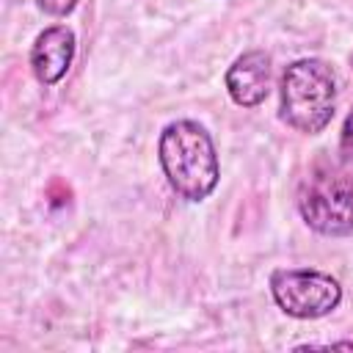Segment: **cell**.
<instances>
[{
  "mask_svg": "<svg viewBox=\"0 0 353 353\" xmlns=\"http://www.w3.org/2000/svg\"><path fill=\"white\" fill-rule=\"evenodd\" d=\"M157 157L168 185L188 201H204L221 176L212 135L190 119L171 121L157 141Z\"/></svg>",
  "mask_w": 353,
  "mask_h": 353,
  "instance_id": "cell-1",
  "label": "cell"
},
{
  "mask_svg": "<svg viewBox=\"0 0 353 353\" xmlns=\"http://www.w3.org/2000/svg\"><path fill=\"white\" fill-rule=\"evenodd\" d=\"M336 108V77L320 58L292 61L281 74V121L303 135L323 132Z\"/></svg>",
  "mask_w": 353,
  "mask_h": 353,
  "instance_id": "cell-2",
  "label": "cell"
},
{
  "mask_svg": "<svg viewBox=\"0 0 353 353\" xmlns=\"http://www.w3.org/2000/svg\"><path fill=\"white\" fill-rule=\"evenodd\" d=\"M298 212L317 234H353V176L331 168L312 174L301 188Z\"/></svg>",
  "mask_w": 353,
  "mask_h": 353,
  "instance_id": "cell-3",
  "label": "cell"
},
{
  "mask_svg": "<svg viewBox=\"0 0 353 353\" xmlns=\"http://www.w3.org/2000/svg\"><path fill=\"white\" fill-rule=\"evenodd\" d=\"M270 295L284 314L295 320H317L339 306L342 287L323 270L287 268L270 273Z\"/></svg>",
  "mask_w": 353,
  "mask_h": 353,
  "instance_id": "cell-4",
  "label": "cell"
},
{
  "mask_svg": "<svg viewBox=\"0 0 353 353\" xmlns=\"http://www.w3.org/2000/svg\"><path fill=\"white\" fill-rule=\"evenodd\" d=\"M74 33L66 25H52L41 30L30 47V69L41 85H55L72 66L74 58Z\"/></svg>",
  "mask_w": 353,
  "mask_h": 353,
  "instance_id": "cell-5",
  "label": "cell"
},
{
  "mask_svg": "<svg viewBox=\"0 0 353 353\" xmlns=\"http://www.w3.org/2000/svg\"><path fill=\"white\" fill-rule=\"evenodd\" d=\"M226 91L240 108H256L270 94V55L248 50L226 69Z\"/></svg>",
  "mask_w": 353,
  "mask_h": 353,
  "instance_id": "cell-6",
  "label": "cell"
},
{
  "mask_svg": "<svg viewBox=\"0 0 353 353\" xmlns=\"http://www.w3.org/2000/svg\"><path fill=\"white\" fill-rule=\"evenodd\" d=\"M36 3H39V8H41L44 14H50V17H66V14L74 11V6H77L80 0H36Z\"/></svg>",
  "mask_w": 353,
  "mask_h": 353,
  "instance_id": "cell-7",
  "label": "cell"
},
{
  "mask_svg": "<svg viewBox=\"0 0 353 353\" xmlns=\"http://www.w3.org/2000/svg\"><path fill=\"white\" fill-rule=\"evenodd\" d=\"M339 152L345 160H353V110L347 113L345 124H342V132H339Z\"/></svg>",
  "mask_w": 353,
  "mask_h": 353,
  "instance_id": "cell-8",
  "label": "cell"
}]
</instances>
